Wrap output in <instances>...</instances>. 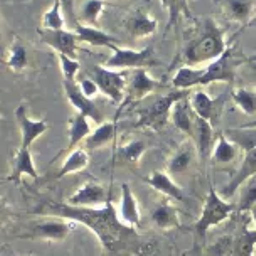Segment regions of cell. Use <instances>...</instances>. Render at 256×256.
I'll use <instances>...</instances> for the list:
<instances>
[{"label":"cell","instance_id":"obj_1","mask_svg":"<svg viewBox=\"0 0 256 256\" xmlns=\"http://www.w3.org/2000/svg\"><path fill=\"white\" fill-rule=\"evenodd\" d=\"M34 212L40 214V216L62 218L83 224L96 234L103 246L104 256H135L145 251V241L135 231V228L125 226L118 219L113 200L98 209L74 208L68 202L46 200V202L39 204V208Z\"/></svg>","mask_w":256,"mask_h":256},{"label":"cell","instance_id":"obj_2","mask_svg":"<svg viewBox=\"0 0 256 256\" xmlns=\"http://www.w3.org/2000/svg\"><path fill=\"white\" fill-rule=\"evenodd\" d=\"M198 36L190 40L182 51V62L186 66H202L221 58L230 48L226 40L228 29L221 27L211 17L200 19Z\"/></svg>","mask_w":256,"mask_h":256},{"label":"cell","instance_id":"obj_3","mask_svg":"<svg viewBox=\"0 0 256 256\" xmlns=\"http://www.w3.org/2000/svg\"><path fill=\"white\" fill-rule=\"evenodd\" d=\"M189 94V91L177 90L176 93L158 94L148 102V104L136 110V123L134 128H148V130L160 132L170 120V110L174 103Z\"/></svg>","mask_w":256,"mask_h":256},{"label":"cell","instance_id":"obj_4","mask_svg":"<svg viewBox=\"0 0 256 256\" xmlns=\"http://www.w3.org/2000/svg\"><path fill=\"white\" fill-rule=\"evenodd\" d=\"M234 211H236V206L228 202L226 199H222L216 192V189L212 186H209V192H208V198L204 200L202 212H200L199 219L192 226V231H194L199 243H204L206 236H208L211 228L222 224L226 219L231 218V214Z\"/></svg>","mask_w":256,"mask_h":256},{"label":"cell","instance_id":"obj_5","mask_svg":"<svg viewBox=\"0 0 256 256\" xmlns=\"http://www.w3.org/2000/svg\"><path fill=\"white\" fill-rule=\"evenodd\" d=\"M78 222L70 221L62 218L40 219V221L30 222L26 228V232L16 234V240H27V241H48V243H62L71 236V232L76 230Z\"/></svg>","mask_w":256,"mask_h":256},{"label":"cell","instance_id":"obj_6","mask_svg":"<svg viewBox=\"0 0 256 256\" xmlns=\"http://www.w3.org/2000/svg\"><path fill=\"white\" fill-rule=\"evenodd\" d=\"M246 62V58L236 51V44H230L228 51L218 58L216 61L204 66V76L200 86H208L212 83H228L232 84L236 80V71Z\"/></svg>","mask_w":256,"mask_h":256},{"label":"cell","instance_id":"obj_7","mask_svg":"<svg viewBox=\"0 0 256 256\" xmlns=\"http://www.w3.org/2000/svg\"><path fill=\"white\" fill-rule=\"evenodd\" d=\"M91 80L98 84L100 93L104 94L112 103L122 104L125 100L126 86H128V74L125 71L108 70L104 66H91L90 70L83 71Z\"/></svg>","mask_w":256,"mask_h":256},{"label":"cell","instance_id":"obj_8","mask_svg":"<svg viewBox=\"0 0 256 256\" xmlns=\"http://www.w3.org/2000/svg\"><path fill=\"white\" fill-rule=\"evenodd\" d=\"M158 61L155 59L154 48L144 49H130V48H116L112 51L103 66L108 70L115 71H126V70H147V68L157 66Z\"/></svg>","mask_w":256,"mask_h":256},{"label":"cell","instance_id":"obj_9","mask_svg":"<svg viewBox=\"0 0 256 256\" xmlns=\"http://www.w3.org/2000/svg\"><path fill=\"white\" fill-rule=\"evenodd\" d=\"M110 200H112V192L102 182L86 180L84 184H81L72 192L66 202L70 206H74V208L98 209L106 206V202H110Z\"/></svg>","mask_w":256,"mask_h":256},{"label":"cell","instance_id":"obj_10","mask_svg":"<svg viewBox=\"0 0 256 256\" xmlns=\"http://www.w3.org/2000/svg\"><path fill=\"white\" fill-rule=\"evenodd\" d=\"M231 94V90H228L226 93H222L219 98H211L204 90H196L189 94V102L190 106L194 110V113L199 118H204L208 120L211 125L216 128L219 120H221V113L224 110V103H226V98Z\"/></svg>","mask_w":256,"mask_h":256},{"label":"cell","instance_id":"obj_11","mask_svg":"<svg viewBox=\"0 0 256 256\" xmlns=\"http://www.w3.org/2000/svg\"><path fill=\"white\" fill-rule=\"evenodd\" d=\"M40 40L44 44H48L52 51H56V54H64L68 58L72 59H80L83 48H81V40L78 38V34L71 29H64V30H42L39 29Z\"/></svg>","mask_w":256,"mask_h":256},{"label":"cell","instance_id":"obj_12","mask_svg":"<svg viewBox=\"0 0 256 256\" xmlns=\"http://www.w3.org/2000/svg\"><path fill=\"white\" fill-rule=\"evenodd\" d=\"M162 86H164L162 81L150 76V72L147 70H135L134 74L128 78L125 100H123V103L120 104V108L125 106V104L138 103L142 100L148 98L150 94L157 93Z\"/></svg>","mask_w":256,"mask_h":256},{"label":"cell","instance_id":"obj_13","mask_svg":"<svg viewBox=\"0 0 256 256\" xmlns=\"http://www.w3.org/2000/svg\"><path fill=\"white\" fill-rule=\"evenodd\" d=\"M122 24L125 32L134 40L148 39L158 30V20L148 10H145L142 7L128 12Z\"/></svg>","mask_w":256,"mask_h":256},{"label":"cell","instance_id":"obj_14","mask_svg":"<svg viewBox=\"0 0 256 256\" xmlns=\"http://www.w3.org/2000/svg\"><path fill=\"white\" fill-rule=\"evenodd\" d=\"M64 94H66L68 102L71 103V106L76 110V113L90 118L91 122H94L96 125L104 123V115L102 108L94 103V100L88 98L86 94L81 93L78 83H70V81H62Z\"/></svg>","mask_w":256,"mask_h":256},{"label":"cell","instance_id":"obj_15","mask_svg":"<svg viewBox=\"0 0 256 256\" xmlns=\"http://www.w3.org/2000/svg\"><path fill=\"white\" fill-rule=\"evenodd\" d=\"M0 61H2L4 66H6L8 71H12L14 74H24V72H27L32 68L30 48L19 38V36H16L12 44L6 49V52H4Z\"/></svg>","mask_w":256,"mask_h":256},{"label":"cell","instance_id":"obj_16","mask_svg":"<svg viewBox=\"0 0 256 256\" xmlns=\"http://www.w3.org/2000/svg\"><path fill=\"white\" fill-rule=\"evenodd\" d=\"M16 120H17V125L20 128V135H22L20 147L22 148H30L32 144L49 130V125L46 120H34V118L29 116V110H27L26 103L17 106Z\"/></svg>","mask_w":256,"mask_h":256},{"label":"cell","instance_id":"obj_17","mask_svg":"<svg viewBox=\"0 0 256 256\" xmlns=\"http://www.w3.org/2000/svg\"><path fill=\"white\" fill-rule=\"evenodd\" d=\"M228 20L238 26H250L256 16V0H216Z\"/></svg>","mask_w":256,"mask_h":256},{"label":"cell","instance_id":"obj_18","mask_svg":"<svg viewBox=\"0 0 256 256\" xmlns=\"http://www.w3.org/2000/svg\"><path fill=\"white\" fill-rule=\"evenodd\" d=\"M24 177H30V179H39V172L36 168L34 157H32L30 148H17L16 155L12 160V170L7 177H4L0 182H12L16 186L22 184Z\"/></svg>","mask_w":256,"mask_h":256},{"label":"cell","instance_id":"obj_19","mask_svg":"<svg viewBox=\"0 0 256 256\" xmlns=\"http://www.w3.org/2000/svg\"><path fill=\"white\" fill-rule=\"evenodd\" d=\"M194 144L198 147V155L200 158V162H208L211 160L212 155V148L216 145V128H214L211 123L204 118H199L196 115V122H194Z\"/></svg>","mask_w":256,"mask_h":256},{"label":"cell","instance_id":"obj_20","mask_svg":"<svg viewBox=\"0 0 256 256\" xmlns=\"http://www.w3.org/2000/svg\"><path fill=\"white\" fill-rule=\"evenodd\" d=\"M90 122H91L90 118L80 115V113H74V115L70 118V122H68V138H70L68 140V147L64 148L58 157H61V155H70L71 152H74L83 142H86V138H88L91 135V132H93ZM56 158H52V162Z\"/></svg>","mask_w":256,"mask_h":256},{"label":"cell","instance_id":"obj_21","mask_svg":"<svg viewBox=\"0 0 256 256\" xmlns=\"http://www.w3.org/2000/svg\"><path fill=\"white\" fill-rule=\"evenodd\" d=\"M118 219L130 228H138L142 222V212L140 206L136 200L135 194L132 192V187L123 182L122 184V198H120V206L116 209Z\"/></svg>","mask_w":256,"mask_h":256},{"label":"cell","instance_id":"obj_22","mask_svg":"<svg viewBox=\"0 0 256 256\" xmlns=\"http://www.w3.org/2000/svg\"><path fill=\"white\" fill-rule=\"evenodd\" d=\"M254 176H256V148L244 154V158H243V162H241V167L238 168V172L231 177V180L224 186L222 199H231L232 196L241 189V186Z\"/></svg>","mask_w":256,"mask_h":256},{"label":"cell","instance_id":"obj_23","mask_svg":"<svg viewBox=\"0 0 256 256\" xmlns=\"http://www.w3.org/2000/svg\"><path fill=\"white\" fill-rule=\"evenodd\" d=\"M198 147H196L194 142L187 140L182 145H179V148L176 150L170 158L167 160V172L170 176H180L186 174L189 168L194 166L196 158H198Z\"/></svg>","mask_w":256,"mask_h":256},{"label":"cell","instance_id":"obj_24","mask_svg":"<svg viewBox=\"0 0 256 256\" xmlns=\"http://www.w3.org/2000/svg\"><path fill=\"white\" fill-rule=\"evenodd\" d=\"M74 32L80 38L81 44H88L91 48H104L110 49V51H115L116 48H120V40L113 38L112 34H108L106 30L100 29V27L80 24L74 29Z\"/></svg>","mask_w":256,"mask_h":256},{"label":"cell","instance_id":"obj_25","mask_svg":"<svg viewBox=\"0 0 256 256\" xmlns=\"http://www.w3.org/2000/svg\"><path fill=\"white\" fill-rule=\"evenodd\" d=\"M144 180H145V184H148L154 190H157L158 194L166 196L167 199L177 200V202L186 200L184 190L180 189V186H177L176 182H174L172 176L168 172L154 170L148 177H145Z\"/></svg>","mask_w":256,"mask_h":256},{"label":"cell","instance_id":"obj_26","mask_svg":"<svg viewBox=\"0 0 256 256\" xmlns=\"http://www.w3.org/2000/svg\"><path fill=\"white\" fill-rule=\"evenodd\" d=\"M147 148H148L147 144L142 138L126 142V144L116 147L115 154H113V164L122 167H130V168L138 167L140 160L145 155V152H147Z\"/></svg>","mask_w":256,"mask_h":256},{"label":"cell","instance_id":"obj_27","mask_svg":"<svg viewBox=\"0 0 256 256\" xmlns=\"http://www.w3.org/2000/svg\"><path fill=\"white\" fill-rule=\"evenodd\" d=\"M190 94V93H189ZM189 94L180 98L179 102L174 103L170 110V122L174 126L179 132H182L187 136H194V122H196V113L190 106Z\"/></svg>","mask_w":256,"mask_h":256},{"label":"cell","instance_id":"obj_28","mask_svg":"<svg viewBox=\"0 0 256 256\" xmlns=\"http://www.w3.org/2000/svg\"><path fill=\"white\" fill-rule=\"evenodd\" d=\"M154 226L158 230L168 231V230H177L180 226V219H179V209L174 204H170V200H162L152 209L150 214Z\"/></svg>","mask_w":256,"mask_h":256},{"label":"cell","instance_id":"obj_29","mask_svg":"<svg viewBox=\"0 0 256 256\" xmlns=\"http://www.w3.org/2000/svg\"><path fill=\"white\" fill-rule=\"evenodd\" d=\"M116 132H118V122H104L102 125H98L91 132V135L84 142V148L88 152H94V150L104 148L106 145L112 144L116 138Z\"/></svg>","mask_w":256,"mask_h":256},{"label":"cell","instance_id":"obj_30","mask_svg":"<svg viewBox=\"0 0 256 256\" xmlns=\"http://www.w3.org/2000/svg\"><path fill=\"white\" fill-rule=\"evenodd\" d=\"M204 68L200 66H182L176 71L172 78V86L180 91H189L192 88H199L202 83Z\"/></svg>","mask_w":256,"mask_h":256},{"label":"cell","instance_id":"obj_31","mask_svg":"<svg viewBox=\"0 0 256 256\" xmlns=\"http://www.w3.org/2000/svg\"><path fill=\"white\" fill-rule=\"evenodd\" d=\"M240 147L228 138L224 134H218V140L216 145L212 148V155H211V162L214 166H224V164H231L240 157Z\"/></svg>","mask_w":256,"mask_h":256},{"label":"cell","instance_id":"obj_32","mask_svg":"<svg viewBox=\"0 0 256 256\" xmlns=\"http://www.w3.org/2000/svg\"><path fill=\"white\" fill-rule=\"evenodd\" d=\"M160 6H162L164 10H167V17H168L166 34L179 24L180 17H186V19H190V20H198L189 7V0H160Z\"/></svg>","mask_w":256,"mask_h":256},{"label":"cell","instance_id":"obj_33","mask_svg":"<svg viewBox=\"0 0 256 256\" xmlns=\"http://www.w3.org/2000/svg\"><path fill=\"white\" fill-rule=\"evenodd\" d=\"M110 7H112V4L108 0H84L80 14H78V20L84 26L100 27V20H102L104 10Z\"/></svg>","mask_w":256,"mask_h":256},{"label":"cell","instance_id":"obj_34","mask_svg":"<svg viewBox=\"0 0 256 256\" xmlns=\"http://www.w3.org/2000/svg\"><path fill=\"white\" fill-rule=\"evenodd\" d=\"M88 166H90V152L86 148H76L74 152L66 155V158H64V162H62V167L59 168L56 179L61 180L66 176L84 170Z\"/></svg>","mask_w":256,"mask_h":256},{"label":"cell","instance_id":"obj_35","mask_svg":"<svg viewBox=\"0 0 256 256\" xmlns=\"http://www.w3.org/2000/svg\"><path fill=\"white\" fill-rule=\"evenodd\" d=\"M224 135L231 142H234L238 147H240V150H243L244 154L256 148V126L230 128V130L224 132Z\"/></svg>","mask_w":256,"mask_h":256},{"label":"cell","instance_id":"obj_36","mask_svg":"<svg viewBox=\"0 0 256 256\" xmlns=\"http://www.w3.org/2000/svg\"><path fill=\"white\" fill-rule=\"evenodd\" d=\"M230 98L244 115H256V90L253 88H234L231 90Z\"/></svg>","mask_w":256,"mask_h":256},{"label":"cell","instance_id":"obj_37","mask_svg":"<svg viewBox=\"0 0 256 256\" xmlns=\"http://www.w3.org/2000/svg\"><path fill=\"white\" fill-rule=\"evenodd\" d=\"M256 248V230L243 226L236 240L232 241V256H253Z\"/></svg>","mask_w":256,"mask_h":256},{"label":"cell","instance_id":"obj_38","mask_svg":"<svg viewBox=\"0 0 256 256\" xmlns=\"http://www.w3.org/2000/svg\"><path fill=\"white\" fill-rule=\"evenodd\" d=\"M68 27L66 24V17H64L62 7L59 0H54V4L49 7V10H46L40 20V29L42 30H64Z\"/></svg>","mask_w":256,"mask_h":256},{"label":"cell","instance_id":"obj_39","mask_svg":"<svg viewBox=\"0 0 256 256\" xmlns=\"http://www.w3.org/2000/svg\"><path fill=\"white\" fill-rule=\"evenodd\" d=\"M256 206V176L251 177L250 180H246L241 186V196H240V204H238L236 211L238 212H250Z\"/></svg>","mask_w":256,"mask_h":256},{"label":"cell","instance_id":"obj_40","mask_svg":"<svg viewBox=\"0 0 256 256\" xmlns=\"http://www.w3.org/2000/svg\"><path fill=\"white\" fill-rule=\"evenodd\" d=\"M59 68L62 72V81H70V83H78V76L81 74V64L78 59L68 58L64 54H56Z\"/></svg>","mask_w":256,"mask_h":256},{"label":"cell","instance_id":"obj_41","mask_svg":"<svg viewBox=\"0 0 256 256\" xmlns=\"http://www.w3.org/2000/svg\"><path fill=\"white\" fill-rule=\"evenodd\" d=\"M64 12V17H66V24L68 29L74 30L78 26H80V20H78L76 16V0H59Z\"/></svg>","mask_w":256,"mask_h":256},{"label":"cell","instance_id":"obj_42","mask_svg":"<svg viewBox=\"0 0 256 256\" xmlns=\"http://www.w3.org/2000/svg\"><path fill=\"white\" fill-rule=\"evenodd\" d=\"M78 86H80L81 93L86 94V96H88V98H91V100H94V96L102 94V93H100L98 84H96L94 81L91 80V78H90L88 74H84V72H81V74L78 76Z\"/></svg>","mask_w":256,"mask_h":256},{"label":"cell","instance_id":"obj_43","mask_svg":"<svg viewBox=\"0 0 256 256\" xmlns=\"http://www.w3.org/2000/svg\"><path fill=\"white\" fill-rule=\"evenodd\" d=\"M241 71L253 86V90H256V58H246V62L241 66Z\"/></svg>","mask_w":256,"mask_h":256},{"label":"cell","instance_id":"obj_44","mask_svg":"<svg viewBox=\"0 0 256 256\" xmlns=\"http://www.w3.org/2000/svg\"><path fill=\"white\" fill-rule=\"evenodd\" d=\"M10 218H12V208L8 206L7 200L0 199V230L6 226Z\"/></svg>","mask_w":256,"mask_h":256},{"label":"cell","instance_id":"obj_45","mask_svg":"<svg viewBox=\"0 0 256 256\" xmlns=\"http://www.w3.org/2000/svg\"><path fill=\"white\" fill-rule=\"evenodd\" d=\"M4 52H6V48H4V42H2V16H0V59H2Z\"/></svg>","mask_w":256,"mask_h":256},{"label":"cell","instance_id":"obj_46","mask_svg":"<svg viewBox=\"0 0 256 256\" xmlns=\"http://www.w3.org/2000/svg\"><path fill=\"white\" fill-rule=\"evenodd\" d=\"M250 214H251V219H253V224H254V230H256V206L253 209L250 211Z\"/></svg>","mask_w":256,"mask_h":256},{"label":"cell","instance_id":"obj_47","mask_svg":"<svg viewBox=\"0 0 256 256\" xmlns=\"http://www.w3.org/2000/svg\"><path fill=\"white\" fill-rule=\"evenodd\" d=\"M243 126H256V122H251V123H244Z\"/></svg>","mask_w":256,"mask_h":256},{"label":"cell","instance_id":"obj_48","mask_svg":"<svg viewBox=\"0 0 256 256\" xmlns=\"http://www.w3.org/2000/svg\"><path fill=\"white\" fill-rule=\"evenodd\" d=\"M253 24H256V19H254L253 22H251V24H250V26H253Z\"/></svg>","mask_w":256,"mask_h":256}]
</instances>
